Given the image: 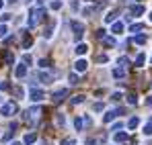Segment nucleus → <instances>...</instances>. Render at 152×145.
<instances>
[{
    "mask_svg": "<svg viewBox=\"0 0 152 145\" xmlns=\"http://www.w3.org/2000/svg\"><path fill=\"white\" fill-rule=\"evenodd\" d=\"M39 113H41V106H31L29 110H25V115H23V119L27 123H35L39 119Z\"/></svg>",
    "mask_w": 152,
    "mask_h": 145,
    "instance_id": "obj_1",
    "label": "nucleus"
},
{
    "mask_svg": "<svg viewBox=\"0 0 152 145\" xmlns=\"http://www.w3.org/2000/svg\"><path fill=\"white\" fill-rule=\"evenodd\" d=\"M17 113V104L15 102H4L2 106H0V115L2 117H12Z\"/></svg>",
    "mask_w": 152,
    "mask_h": 145,
    "instance_id": "obj_2",
    "label": "nucleus"
},
{
    "mask_svg": "<svg viewBox=\"0 0 152 145\" xmlns=\"http://www.w3.org/2000/svg\"><path fill=\"white\" fill-rule=\"evenodd\" d=\"M70 27H72V31H74L76 41H80V37H82V33H84V25L78 23V21H72V23H70Z\"/></svg>",
    "mask_w": 152,
    "mask_h": 145,
    "instance_id": "obj_3",
    "label": "nucleus"
},
{
    "mask_svg": "<svg viewBox=\"0 0 152 145\" xmlns=\"http://www.w3.org/2000/svg\"><path fill=\"white\" fill-rule=\"evenodd\" d=\"M29 98H31L33 102H41V100L45 98V92H43V90H37V88H31V92H29Z\"/></svg>",
    "mask_w": 152,
    "mask_h": 145,
    "instance_id": "obj_4",
    "label": "nucleus"
},
{
    "mask_svg": "<svg viewBox=\"0 0 152 145\" xmlns=\"http://www.w3.org/2000/svg\"><path fill=\"white\" fill-rule=\"evenodd\" d=\"M66 96H68V88H58V90L53 92V96H51V98H53L56 102H62Z\"/></svg>",
    "mask_w": 152,
    "mask_h": 145,
    "instance_id": "obj_5",
    "label": "nucleus"
},
{
    "mask_svg": "<svg viewBox=\"0 0 152 145\" xmlns=\"http://www.w3.org/2000/svg\"><path fill=\"white\" fill-rule=\"evenodd\" d=\"M115 117H119V110L117 108H113V110H107L105 115H103V123H111Z\"/></svg>",
    "mask_w": 152,
    "mask_h": 145,
    "instance_id": "obj_6",
    "label": "nucleus"
},
{
    "mask_svg": "<svg viewBox=\"0 0 152 145\" xmlns=\"http://www.w3.org/2000/svg\"><path fill=\"white\" fill-rule=\"evenodd\" d=\"M117 143H126L127 139H129V135H127L126 131H115V137H113Z\"/></svg>",
    "mask_w": 152,
    "mask_h": 145,
    "instance_id": "obj_7",
    "label": "nucleus"
},
{
    "mask_svg": "<svg viewBox=\"0 0 152 145\" xmlns=\"http://www.w3.org/2000/svg\"><path fill=\"white\" fill-rule=\"evenodd\" d=\"M124 31H126L124 23H113V27H111V33L113 35H124Z\"/></svg>",
    "mask_w": 152,
    "mask_h": 145,
    "instance_id": "obj_8",
    "label": "nucleus"
},
{
    "mask_svg": "<svg viewBox=\"0 0 152 145\" xmlns=\"http://www.w3.org/2000/svg\"><path fill=\"white\" fill-rule=\"evenodd\" d=\"M74 68H76V72H86V68H88V61L86 59H78L74 63Z\"/></svg>",
    "mask_w": 152,
    "mask_h": 145,
    "instance_id": "obj_9",
    "label": "nucleus"
},
{
    "mask_svg": "<svg viewBox=\"0 0 152 145\" xmlns=\"http://www.w3.org/2000/svg\"><path fill=\"white\" fill-rule=\"evenodd\" d=\"M15 76L21 80V78H25L27 76V66L25 63H21V66H17V70H15Z\"/></svg>",
    "mask_w": 152,
    "mask_h": 145,
    "instance_id": "obj_10",
    "label": "nucleus"
},
{
    "mask_svg": "<svg viewBox=\"0 0 152 145\" xmlns=\"http://www.w3.org/2000/svg\"><path fill=\"white\" fill-rule=\"evenodd\" d=\"M111 74H113V78H115V80H124V78H126V70H124L121 66H119V68H115Z\"/></svg>",
    "mask_w": 152,
    "mask_h": 145,
    "instance_id": "obj_11",
    "label": "nucleus"
},
{
    "mask_svg": "<svg viewBox=\"0 0 152 145\" xmlns=\"http://www.w3.org/2000/svg\"><path fill=\"white\" fill-rule=\"evenodd\" d=\"M101 43L105 45V47H113V45H115V39L109 37V35H105V37H101Z\"/></svg>",
    "mask_w": 152,
    "mask_h": 145,
    "instance_id": "obj_12",
    "label": "nucleus"
},
{
    "mask_svg": "<svg viewBox=\"0 0 152 145\" xmlns=\"http://www.w3.org/2000/svg\"><path fill=\"white\" fill-rule=\"evenodd\" d=\"M39 80H41L43 84H51V80H53V78H51V74H48V72H41V74H39Z\"/></svg>",
    "mask_w": 152,
    "mask_h": 145,
    "instance_id": "obj_13",
    "label": "nucleus"
},
{
    "mask_svg": "<svg viewBox=\"0 0 152 145\" xmlns=\"http://www.w3.org/2000/svg\"><path fill=\"white\" fill-rule=\"evenodd\" d=\"M31 45H33V39H31V35H29V33L25 31V39H23V49H29Z\"/></svg>",
    "mask_w": 152,
    "mask_h": 145,
    "instance_id": "obj_14",
    "label": "nucleus"
},
{
    "mask_svg": "<svg viewBox=\"0 0 152 145\" xmlns=\"http://www.w3.org/2000/svg\"><path fill=\"white\" fill-rule=\"evenodd\" d=\"M74 51L78 53V55H84V53L88 51V45H86V43H78V47H76Z\"/></svg>",
    "mask_w": 152,
    "mask_h": 145,
    "instance_id": "obj_15",
    "label": "nucleus"
},
{
    "mask_svg": "<svg viewBox=\"0 0 152 145\" xmlns=\"http://www.w3.org/2000/svg\"><path fill=\"white\" fill-rule=\"evenodd\" d=\"M12 94H15L17 98H23L25 96V90H23L21 86H12Z\"/></svg>",
    "mask_w": 152,
    "mask_h": 145,
    "instance_id": "obj_16",
    "label": "nucleus"
},
{
    "mask_svg": "<svg viewBox=\"0 0 152 145\" xmlns=\"http://www.w3.org/2000/svg\"><path fill=\"white\" fill-rule=\"evenodd\" d=\"M138 125H140V119H138V117H132V119L127 121V129H136Z\"/></svg>",
    "mask_w": 152,
    "mask_h": 145,
    "instance_id": "obj_17",
    "label": "nucleus"
},
{
    "mask_svg": "<svg viewBox=\"0 0 152 145\" xmlns=\"http://www.w3.org/2000/svg\"><path fill=\"white\" fill-rule=\"evenodd\" d=\"M35 139H37V135H35V133H29V135H25V139H23V143L31 145V143H35Z\"/></svg>",
    "mask_w": 152,
    "mask_h": 145,
    "instance_id": "obj_18",
    "label": "nucleus"
},
{
    "mask_svg": "<svg viewBox=\"0 0 152 145\" xmlns=\"http://www.w3.org/2000/svg\"><path fill=\"white\" fill-rule=\"evenodd\" d=\"M144 61H146V55H144V53H138V57H136V68H142Z\"/></svg>",
    "mask_w": 152,
    "mask_h": 145,
    "instance_id": "obj_19",
    "label": "nucleus"
},
{
    "mask_svg": "<svg viewBox=\"0 0 152 145\" xmlns=\"http://www.w3.org/2000/svg\"><path fill=\"white\" fill-rule=\"evenodd\" d=\"M53 27H56V21H53V23H50L48 27H45V33H43V35H45L48 39H50L51 35H53Z\"/></svg>",
    "mask_w": 152,
    "mask_h": 145,
    "instance_id": "obj_20",
    "label": "nucleus"
},
{
    "mask_svg": "<svg viewBox=\"0 0 152 145\" xmlns=\"http://www.w3.org/2000/svg\"><path fill=\"white\" fill-rule=\"evenodd\" d=\"M142 12H144V6H142V4H138V6L132 8V14H134V17H140Z\"/></svg>",
    "mask_w": 152,
    "mask_h": 145,
    "instance_id": "obj_21",
    "label": "nucleus"
},
{
    "mask_svg": "<svg viewBox=\"0 0 152 145\" xmlns=\"http://www.w3.org/2000/svg\"><path fill=\"white\" fill-rule=\"evenodd\" d=\"M115 17H117V12H115V10L107 12V17H105V23H115Z\"/></svg>",
    "mask_w": 152,
    "mask_h": 145,
    "instance_id": "obj_22",
    "label": "nucleus"
},
{
    "mask_svg": "<svg viewBox=\"0 0 152 145\" xmlns=\"http://www.w3.org/2000/svg\"><path fill=\"white\" fill-rule=\"evenodd\" d=\"M56 125H58L60 129L66 125V119H64V115H56Z\"/></svg>",
    "mask_w": 152,
    "mask_h": 145,
    "instance_id": "obj_23",
    "label": "nucleus"
},
{
    "mask_svg": "<svg viewBox=\"0 0 152 145\" xmlns=\"http://www.w3.org/2000/svg\"><path fill=\"white\" fill-rule=\"evenodd\" d=\"M134 43L144 45V43H146V35H136V37H134Z\"/></svg>",
    "mask_w": 152,
    "mask_h": 145,
    "instance_id": "obj_24",
    "label": "nucleus"
},
{
    "mask_svg": "<svg viewBox=\"0 0 152 145\" xmlns=\"http://www.w3.org/2000/svg\"><path fill=\"white\" fill-rule=\"evenodd\" d=\"M97 61H99V63H107V61H109V55H107V53H99V55H97Z\"/></svg>",
    "mask_w": 152,
    "mask_h": 145,
    "instance_id": "obj_25",
    "label": "nucleus"
},
{
    "mask_svg": "<svg viewBox=\"0 0 152 145\" xmlns=\"http://www.w3.org/2000/svg\"><path fill=\"white\" fill-rule=\"evenodd\" d=\"M12 19V14H8V12H4V14H0V23H8Z\"/></svg>",
    "mask_w": 152,
    "mask_h": 145,
    "instance_id": "obj_26",
    "label": "nucleus"
},
{
    "mask_svg": "<svg viewBox=\"0 0 152 145\" xmlns=\"http://www.w3.org/2000/svg\"><path fill=\"white\" fill-rule=\"evenodd\" d=\"M74 127H76V131H82V127H84V121H82V119H76V121H74Z\"/></svg>",
    "mask_w": 152,
    "mask_h": 145,
    "instance_id": "obj_27",
    "label": "nucleus"
},
{
    "mask_svg": "<svg viewBox=\"0 0 152 145\" xmlns=\"http://www.w3.org/2000/svg\"><path fill=\"white\" fill-rule=\"evenodd\" d=\"M144 133H146V135H152V119L146 123V127H144Z\"/></svg>",
    "mask_w": 152,
    "mask_h": 145,
    "instance_id": "obj_28",
    "label": "nucleus"
},
{
    "mask_svg": "<svg viewBox=\"0 0 152 145\" xmlns=\"http://www.w3.org/2000/svg\"><path fill=\"white\" fill-rule=\"evenodd\" d=\"M129 31H132V33H138V31H142V25H140V23H134L132 27H129Z\"/></svg>",
    "mask_w": 152,
    "mask_h": 145,
    "instance_id": "obj_29",
    "label": "nucleus"
},
{
    "mask_svg": "<svg viewBox=\"0 0 152 145\" xmlns=\"http://www.w3.org/2000/svg\"><path fill=\"white\" fill-rule=\"evenodd\" d=\"M127 102H129V104H136V102H138V96H136L134 92H132V94H127Z\"/></svg>",
    "mask_w": 152,
    "mask_h": 145,
    "instance_id": "obj_30",
    "label": "nucleus"
},
{
    "mask_svg": "<svg viewBox=\"0 0 152 145\" xmlns=\"http://www.w3.org/2000/svg\"><path fill=\"white\" fill-rule=\"evenodd\" d=\"M95 10H97V8H91V6H88V8H82V14H84V17H91Z\"/></svg>",
    "mask_w": 152,
    "mask_h": 145,
    "instance_id": "obj_31",
    "label": "nucleus"
},
{
    "mask_svg": "<svg viewBox=\"0 0 152 145\" xmlns=\"http://www.w3.org/2000/svg\"><path fill=\"white\" fill-rule=\"evenodd\" d=\"M6 63H8V66H12V63H15V55H12V53H8V51H6Z\"/></svg>",
    "mask_w": 152,
    "mask_h": 145,
    "instance_id": "obj_32",
    "label": "nucleus"
},
{
    "mask_svg": "<svg viewBox=\"0 0 152 145\" xmlns=\"http://www.w3.org/2000/svg\"><path fill=\"white\" fill-rule=\"evenodd\" d=\"M12 133H15V131H8L6 135H2V143H8V141H10V137H12Z\"/></svg>",
    "mask_w": 152,
    "mask_h": 145,
    "instance_id": "obj_33",
    "label": "nucleus"
},
{
    "mask_svg": "<svg viewBox=\"0 0 152 145\" xmlns=\"http://www.w3.org/2000/svg\"><path fill=\"white\" fill-rule=\"evenodd\" d=\"M6 35H8V29H6V25H0V37L4 39Z\"/></svg>",
    "mask_w": 152,
    "mask_h": 145,
    "instance_id": "obj_34",
    "label": "nucleus"
},
{
    "mask_svg": "<svg viewBox=\"0 0 152 145\" xmlns=\"http://www.w3.org/2000/svg\"><path fill=\"white\" fill-rule=\"evenodd\" d=\"M117 63H121V68H126L127 63H129V59H127L126 55H124V57H119V59H117Z\"/></svg>",
    "mask_w": 152,
    "mask_h": 145,
    "instance_id": "obj_35",
    "label": "nucleus"
},
{
    "mask_svg": "<svg viewBox=\"0 0 152 145\" xmlns=\"http://www.w3.org/2000/svg\"><path fill=\"white\" fill-rule=\"evenodd\" d=\"M23 63H25V66H31V63H33V57H31V55H23Z\"/></svg>",
    "mask_w": 152,
    "mask_h": 145,
    "instance_id": "obj_36",
    "label": "nucleus"
},
{
    "mask_svg": "<svg viewBox=\"0 0 152 145\" xmlns=\"http://www.w3.org/2000/svg\"><path fill=\"white\" fill-rule=\"evenodd\" d=\"M121 129H124V123H121V121H119V123H115V125L111 127V131H121Z\"/></svg>",
    "mask_w": 152,
    "mask_h": 145,
    "instance_id": "obj_37",
    "label": "nucleus"
},
{
    "mask_svg": "<svg viewBox=\"0 0 152 145\" xmlns=\"http://www.w3.org/2000/svg\"><path fill=\"white\" fill-rule=\"evenodd\" d=\"M70 102H72V104H80V102H84V96H74Z\"/></svg>",
    "mask_w": 152,
    "mask_h": 145,
    "instance_id": "obj_38",
    "label": "nucleus"
},
{
    "mask_svg": "<svg viewBox=\"0 0 152 145\" xmlns=\"http://www.w3.org/2000/svg\"><path fill=\"white\" fill-rule=\"evenodd\" d=\"M68 80H70V84H78V76H76V74H70Z\"/></svg>",
    "mask_w": 152,
    "mask_h": 145,
    "instance_id": "obj_39",
    "label": "nucleus"
},
{
    "mask_svg": "<svg viewBox=\"0 0 152 145\" xmlns=\"http://www.w3.org/2000/svg\"><path fill=\"white\" fill-rule=\"evenodd\" d=\"M51 8H53V10H60V8H62V2H60V0L51 2Z\"/></svg>",
    "mask_w": 152,
    "mask_h": 145,
    "instance_id": "obj_40",
    "label": "nucleus"
},
{
    "mask_svg": "<svg viewBox=\"0 0 152 145\" xmlns=\"http://www.w3.org/2000/svg\"><path fill=\"white\" fill-rule=\"evenodd\" d=\"M39 68H50V59H39Z\"/></svg>",
    "mask_w": 152,
    "mask_h": 145,
    "instance_id": "obj_41",
    "label": "nucleus"
},
{
    "mask_svg": "<svg viewBox=\"0 0 152 145\" xmlns=\"http://www.w3.org/2000/svg\"><path fill=\"white\" fill-rule=\"evenodd\" d=\"M93 110H95V113H101V110H103V104H101V102H97V104L93 106Z\"/></svg>",
    "mask_w": 152,
    "mask_h": 145,
    "instance_id": "obj_42",
    "label": "nucleus"
},
{
    "mask_svg": "<svg viewBox=\"0 0 152 145\" xmlns=\"http://www.w3.org/2000/svg\"><path fill=\"white\" fill-rule=\"evenodd\" d=\"M62 145H76V141H74V139H64Z\"/></svg>",
    "mask_w": 152,
    "mask_h": 145,
    "instance_id": "obj_43",
    "label": "nucleus"
},
{
    "mask_svg": "<svg viewBox=\"0 0 152 145\" xmlns=\"http://www.w3.org/2000/svg\"><path fill=\"white\" fill-rule=\"evenodd\" d=\"M6 88H8V84L6 82H0V90H6Z\"/></svg>",
    "mask_w": 152,
    "mask_h": 145,
    "instance_id": "obj_44",
    "label": "nucleus"
},
{
    "mask_svg": "<svg viewBox=\"0 0 152 145\" xmlns=\"http://www.w3.org/2000/svg\"><path fill=\"white\" fill-rule=\"evenodd\" d=\"M43 2H45V0H37V4H39V6H41V4H43Z\"/></svg>",
    "mask_w": 152,
    "mask_h": 145,
    "instance_id": "obj_45",
    "label": "nucleus"
},
{
    "mask_svg": "<svg viewBox=\"0 0 152 145\" xmlns=\"http://www.w3.org/2000/svg\"><path fill=\"white\" fill-rule=\"evenodd\" d=\"M2 6H4V0H0V10H2Z\"/></svg>",
    "mask_w": 152,
    "mask_h": 145,
    "instance_id": "obj_46",
    "label": "nucleus"
},
{
    "mask_svg": "<svg viewBox=\"0 0 152 145\" xmlns=\"http://www.w3.org/2000/svg\"><path fill=\"white\" fill-rule=\"evenodd\" d=\"M148 104H150V106H152V96H150V98H148Z\"/></svg>",
    "mask_w": 152,
    "mask_h": 145,
    "instance_id": "obj_47",
    "label": "nucleus"
},
{
    "mask_svg": "<svg viewBox=\"0 0 152 145\" xmlns=\"http://www.w3.org/2000/svg\"><path fill=\"white\" fill-rule=\"evenodd\" d=\"M148 19H150V23H152V10H150V14H148Z\"/></svg>",
    "mask_w": 152,
    "mask_h": 145,
    "instance_id": "obj_48",
    "label": "nucleus"
},
{
    "mask_svg": "<svg viewBox=\"0 0 152 145\" xmlns=\"http://www.w3.org/2000/svg\"><path fill=\"white\" fill-rule=\"evenodd\" d=\"M10 145H23V143H19V141H15V143H10Z\"/></svg>",
    "mask_w": 152,
    "mask_h": 145,
    "instance_id": "obj_49",
    "label": "nucleus"
},
{
    "mask_svg": "<svg viewBox=\"0 0 152 145\" xmlns=\"http://www.w3.org/2000/svg\"><path fill=\"white\" fill-rule=\"evenodd\" d=\"M8 2H10V4H15V2H19V0H8Z\"/></svg>",
    "mask_w": 152,
    "mask_h": 145,
    "instance_id": "obj_50",
    "label": "nucleus"
},
{
    "mask_svg": "<svg viewBox=\"0 0 152 145\" xmlns=\"http://www.w3.org/2000/svg\"><path fill=\"white\" fill-rule=\"evenodd\" d=\"M0 106H2V96H0Z\"/></svg>",
    "mask_w": 152,
    "mask_h": 145,
    "instance_id": "obj_51",
    "label": "nucleus"
},
{
    "mask_svg": "<svg viewBox=\"0 0 152 145\" xmlns=\"http://www.w3.org/2000/svg\"><path fill=\"white\" fill-rule=\"evenodd\" d=\"M150 61H152V57H150Z\"/></svg>",
    "mask_w": 152,
    "mask_h": 145,
    "instance_id": "obj_52",
    "label": "nucleus"
}]
</instances>
